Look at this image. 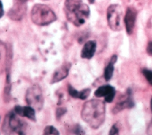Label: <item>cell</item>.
Segmentation results:
<instances>
[{
  "label": "cell",
  "mask_w": 152,
  "mask_h": 135,
  "mask_svg": "<svg viewBox=\"0 0 152 135\" xmlns=\"http://www.w3.org/2000/svg\"><path fill=\"white\" fill-rule=\"evenodd\" d=\"M106 108L103 101L91 99L84 103L81 111L82 120L93 129L99 128L105 120Z\"/></svg>",
  "instance_id": "cell-1"
},
{
  "label": "cell",
  "mask_w": 152,
  "mask_h": 135,
  "mask_svg": "<svg viewBox=\"0 0 152 135\" xmlns=\"http://www.w3.org/2000/svg\"><path fill=\"white\" fill-rule=\"evenodd\" d=\"M64 11L66 19L76 27L84 24L90 14L89 7L82 0H65Z\"/></svg>",
  "instance_id": "cell-2"
},
{
  "label": "cell",
  "mask_w": 152,
  "mask_h": 135,
  "mask_svg": "<svg viewBox=\"0 0 152 135\" xmlns=\"http://www.w3.org/2000/svg\"><path fill=\"white\" fill-rule=\"evenodd\" d=\"M31 19L35 24L44 26L56 21V15L48 5L42 4H34L31 11Z\"/></svg>",
  "instance_id": "cell-3"
},
{
  "label": "cell",
  "mask_w": 152,
  "mask_h": 135,
  "mask_svg": "<svg viewBox=\"0 0 152 135\" xmlns=\"http://www.w3.org/2000/svg\"><path fill=\"white\" fill-rule=\"evenodd\" d=\"M16 115L17 114L14 111H11L7 114L5 117L2 125V130L5 134H25V122L17 117Z\"/></svg>",
  "instance_id": "cell-4"
},
{
  "label": "cell",
  "mask_w": 152,
  "mask_h": 135,
  "mask_svg": "<svg viewBox=\"0 0 152 135\" xmlns=\"http://www.w3.org/2000/svg\"><path fill=\"white\" fill-rule=\"evenodd\" d=\"M123 12L119 4H111L107 9V21L109 28L115 32L120 31L123 28Z\"/></svg>",
  "instance_id": "cell-5"
},
{
  "label": "cell",
  "mask_w": 152,
  "mask_h": 135,
  "mask_svg": "<svg viewBox=\"0 0 152 135\" xmlns=\"http://www.w3.org/2000/svg\"><path fill=\"white\" fill-rule=\"evenodd\" d=\"M26 101L27 104L35 110L40 111L44 103V98L41 87L37 84L30 86L26 93Z\"/></svg>",
  "instance_id": "cell-6"
},
{
  "label": "cell",
  "mask_w": 152,
  "mask_h": 135,
  "mask_svg": "<svg viewBox=\"0 0 152 135\" xmlns=\"http://www.w3.org/2000/svg\"><path fill=\"white\" fill-rule=\"evenodd\" d=\"M27 0H15L12 7L10 10L8 15L13 20H21L26 11V2Z\"/></svg>",
  "instance_id": "cell-7"
},
{
  "label": "cell",
  "mask_w": 152,
  "mask_h": 135,
  "mask_svg": "<svg viewBox=\"0 0 152 135\" xmlns=\"http://www.w3.org/2000/svg\"><path fill=\"white\" fill-rule=\"evenodd\" d=\"M132 90L130 88L127 89L125 99L118 102L112 109V112L113 114H116L125 109H129L134 107L135 102L132 99Z\"/></svg>",
  "instance_id": "cell-8"
},
{
  "label": "cell",
  "mask_w": 152,
  "mask_h": 135,
  "mask_svg": "<svg viewBox=\"0 0 152 135\" xmlns=\"http://www.w3.org/2000/svg\"><path fill=\"white\" fill-rule=\"evenodd\" d=\"M115 94V88L109 84L103 85L99 87L94 93V96L97 98L104 97V101L107 103H110L113 101Z\"/></svg>",
  "instance_id": "cell-9"
},
{
  "label": "cell",
  "mask_w": 152,
  "mask_h": 135,
  "mask_svg": "<svg viewBox=\"0 0 152 135\" xmlns=\"http://www.w3.org/2000/svg\"><path fill=\"white\" fill-rule=\"evenodd\" d=\"M137 11L133 7H128L126 9V13L124 18V24L126 33L128 35H131L135 26V21L137 18Z\"/></svg>",
  "instance_id": "cell-10"
},
{
  "label": "cell",
  "mask_w": 152,
  "mask_h": 135,
  "mask_svg": "<svg viewBox=\"0 0 152 135\" xmlns=\"http://www.w3.org/2000/svg\"><path fill=\"white\" fill-rule=\"evenodd\" d=\"M71 67V64L70 62H64L54 71L50 83L53 84L59 82L66 78L69 74Z\"/></svg>",
  "instance_id": "cell-11"
},
{
  "label": "cell",
  "mask_w": 152,
  "mask_h": 135,
  "mask_svg": "<svg viewBox=\"0 0 152 135\" xmlns=\"http://www.w3.org/2000/svg\"><path fill=\"white\" fill-rule=\"evenodd\" d=\"M97 44L94 40H88L86 42L81 52V57L87 59H91L94 55L96 50Z\"/></svg>",
  "instance_id": "cell-12"
},
{
  "label": "cell",
  "mask_w": 152,
  "mask_h": 135,
  "mask_svg": "<svg viewBox=\"0 0 152 135\" xmlns=\"http://www.w3.org/2000/svg\"><path fill=\"white\" fill-rule=\"evenodd\" d=\"M8 55V48L7 46L0 41V74L2 73L6 66Z\"/></svg>",
  "instance_id": "cell-13"
},
{
  "label": "cell",
  "mask_w": 152,
  "mask_h": 135,
  "mask_svg": "<svg viewBox=\"0 0 152 135\" xmlns=\"http://www.w3.org/2000/svg\"><path fill=\"white\" fill-rule=\"evenodd\" d=\"M22 117H25L28 119L30 120L31 121L35 122L36 121L35 109L29 105L23 106Z\"/></svg>",
  "instance_id": "cell-14"
},
{
  "label": "cell",
  "mask_w": 152,
  "mask_h": 135,
  "mask_svg": "<svg viewBox=\"0 0 152 135\" xmlns=\"http://www.w3.org/2000/svg\"><path fill=\"white\" fill-rule=\"evenodd\" d=\"M114 71V64L109 61L104 70V79L106 81H109L112 77Z\"/></svg>",
  "instance_id": "cell-15"
},
{
  "label": "cell",
  "mask_w": 152,
  "mask_h": 135,
  "mask_svg": "<svg viewBox=\"0 0 152 135\" xmlns=\"http://www.w3.org/2000/svg\"><path fill=\"white\" fill-rule=\"evenodd\" d=\"M43 134L45 135H59V132L53 126H46L43 130Z\"/></svg>",
  "instance_id": "cell-16"
},
{
  "label": "cell",
  "mask_w": 152,
  "mask_h": 135,
  "mask_svg": "<svg viewBox=\"0 0 152 135\" xmlns=\"http://www.w3.org/2000/svg\"><path fill=\"white\" fill-rule=\"evenodd\" d=\"M11 83H6L4 91V99L5 102H8L10 100V92H11Z\"/></svg>",
  "instance_id": "cell-17"
},
{
  "label": "cell",
  "mask_w": 152,
  "mask_h": 135,
  "mask_svg": "<svg viewBox=\"0 0 152 135\" xmlns=\"http://www.w3.org/2000/svg\"><path fill=\"white\" fill-rule=\"evenodd\" d=\"M142 73L149 84L152 86V70L144 68L142 70Z\"/></svg>",
  "instance_id": "cell-18"
},
{
  "label": "cell",
  "mask_w": 152,
  "mask_h": 135,
  "mask_svg": "<svg viewBox=\"0 0 152 135\" xmlns=\"http://www.w3.org/2000/svg\"><path fill=\"white\" fill-rule=\"evenodd\" d=\"M91 93V90L90 89H84L81 91H79V96L78 99L81 100L86 99L90 95Z\"/></svg>",
  "instance_id": "cell-19"
},
{
  "label": "cell",
  "mask_w": 152,
  "mask_h": 135,
  "mask_svg": "<svg viewBox=\"0 0 152 135\" xmlns=\"http://www.w3.org/2000/svg\"><path fill=\"white\" fill-rule=\"evenodd\" d=\"M68 91L69 95L71 97L74 98H78L79 91L77 90L71 84H68Z\"/></svg>",
  "instance_id": "cell-20"
},
{
  "label": "cell",
  "mask_w": 152,
  "mask_h": 135,
  "mask_svg": "<svg viewBox=\"0 0 152 135\" xmlns=\"http://www.w3.org/2000/svg\"><path fill=\"white\" fill-rule=\"evenodd\" d=\"M67 111V109L66 108H58L56 109L55 112V117L56 119H59L62 117Z\"/></svg>",
  "instance_id": "cell-21"
},
{
  "label": "cell",
  "mask_w": 152,
  "mask_h": 135,
  "mask_svg": "<svg viewBox=\"0 0 152 135\" xmlns=\"http://www.w3.org/2000/svg\"><path fill=\"white\" fill-rule=\"evenodd\" d=\"M72 131L74 134H85V131L79 124H76L75 126H74Z\"/></svg>",
  "instance_id": "cell-22"
},
{
  "label": "cell",
  "mask_w": 152,
  "mask_h": 135,
  "mask_svg": "<svg viewBox=\"0 0 152 135\" xmlns=\"http://www.w3.org/2000/svg\"><path fill=\"white\" fill-rule=\"evenodd\" d=\"M119 134V128L118 127L116 126V124L113 125L109 132V134L110 135H116V134Z\"/></svg>",
  "instance_id": "cell-23"
},
{
  "label": "cell",
  "mask_w": 152,
  "mask_h": 135,
  "mask_svg": "<svg viewBox=\"0 0 152 135\" xmlns=\"http://www.w3.org/2000/svg\"><path fill=\"white\" fill-rule=\"evenodd\" d=\"M146 52L150 56H152V41H149L146 48Z\"/></svg>",
  "instance_id": "cell-24"
},
{
  "label": "cell",
  "mask_w": 152,
  "mask_h": 135,
  "mask_svg": "<svg viewBox=\"0 0 152 135\" xmlns=\"http://www.w3.org/2000/svg\"><path fill=\"white\" fill-rule=\"evenodd\" d=\"M147 134H152V119L151 120V121L150 122L148 127H147Z\"/></svg>",
  "instance_id": "cell-25"
},
{
  "label": "cell",
  "mask_w": 152,
  "mask_h": 135,
  "mask_svg": "<svg viewBox=\"0 0 152 135\" xmlns=\"http://www.w3.org/2000/svg\"><path fill=\"white\" fill-rule=\"evenodd\" d=\"M117 59H118V56H117V55H112V57L110 58L109 61L115 64L116 62Z\"/></svg>",
  "instance_id": "cell-26"
},
{
  "label": "cell",
  "mask_w": 152,
  "mask_h": 135,
  "mask_svg": "<svg viewBox=\"0 0 152 135\" xmlns=\"http://www.w3.org/2000/svg\"><path fill=\"white\" fill-rule=\"evenodd\" d=\"M4 11L3 8V5L1 1L0 0V18L4 15Z\"/></svg>",
  "instance_id": "cell-27"
},
{
  "label": "cell",
  "mask_w": 152,
  "mask_h": 135,
  "mask_svg": "<svg viewBox=\"0 0 152 135\" xmlns=\"http://www.w3.org/2000/svg\"><path fill=\"white\" fill-rule=\"evenodd\" d=\"M150 109H151V112H152V97L151 98V99H150Z\"/></svg>",
  "instance_id": "cell-28"
},
{
  "label": "cell",
  "mask_w": 152,
  "mask_h": 135,
  "mask_svg": "<svg viewBox=\"0 0 152 135\" xmlns=\"http://www.w3.org/2000/svg\"><path fill=\"white\" fill-rule=\"evenodd\" d=\"M88 2H89L90 4H93L94 3L95 0H88Z\"/></svg>",
  "instance_id": "cell-29"
}]
</instances>
